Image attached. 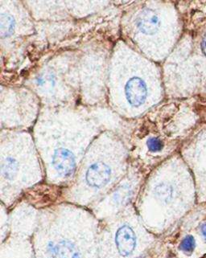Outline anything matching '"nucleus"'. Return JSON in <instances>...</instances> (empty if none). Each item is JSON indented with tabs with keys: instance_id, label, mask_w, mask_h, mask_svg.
Segmentation results:
<instances>
[{
	"instance_id": "4",
	"label": "nucleus",
	"mask_w": 206,
	"mask_h": 258,
	"mask_svg": "<svg viewBox=\"0 0 206 258\" xmlns=\"http://www.w3.org/2000/svg\"><path fill=\"white\" fill-rule=\"evenodd\" d=\"M53 165L54 168L64 176H69L75 170L76 161L74 154L70 150L63 147L58 148L53 156Z\"/></svg>"
},
{
	"instance_id": "7",
	"label": "nucleus",
	"mask_w": 206,
	"mask_h": 258,
	"mask_svg": "<svg viewBox=\"0 0 206 258\" xmlns=\"http://www.w3.org/2000/svg\"><path fill=\"white\" fill-rule=\"evenodd\" d=\"M15 20L9 15L3 14L0 17V35L1 37L5 38L11 36L14 32Z\"/></svg>"
},
{
	"instance_id": "6",
	"label": "nucleus",
	"mask_w": 206,
	"mask_h": 258,
	"mask_svg": "<svg viewBox=\"0 0 206 258\" xmlns=\"http://www.w3.org/2000/svg\"><path fill=\"white\" fill-rule=\"evenodd\" d=\"M161 22L158 16L150 9H145L137 19V27L146 35H153L160 28Z\"/></svg>"
},
{
	"instance_id": "12",
	"label": "nucleus",
	"mask_w": 206,
	"mask_h": 258,
	"mask_svg": "<svg viewBox=\"0 0 206 258\" xmlns=\"http://www.w3.org/2000/svg\"><path fill=\"white\" fill-rule=\"evenodd\" d=\"M130 194H131V190L128 187H122L115 195V202L118 203V204H123L124 201H127L128 199Z\"/></svg>"
},
{
	"instance_id": "10",
	"label": "nucleus",
	"mask_w": 206,
	"mask_h": 258,
	"mask_svg": "<svg viewBox=\"0 0 206 258\" xmlns=\"http://www.w3.org/2000/svg\"><path fill=\"white\" fill-rule=\"evenodd\" d=\"M180 248L185 252H191L195 248V240L192 236H187L180 244Z\"/></svg>"
},
{
	"instance_id": "2",
	"label": "nucleus",
	"mask_w": 206,
	"mask_h": 258,
	"mask_svg": "<svg viewBox=\"0 0 206 258\" xmlns=\"http://www.w3.org/2000/svg\"><path fill=\"white\" fill-rule=\"evenodd\" d=\"M115 244L122 256H130L136 246V236L132 228L127 225L118 228L115 234Z\"/></svg>"
},
{
	"instance_id": "13",
	"label": "nucleus",
	"mask_w": 206,
	"mask_h": 258,
	"mask_svg": "<svg viewBox=\"0 0 206 258\" xmlns=\"http://www.w3.org/2000/svg\"><path fill=\"white\" fill-rule=\"evenodd\" d=\"M200 46H201L202 53L206 56V34L204 35V38H203L202 42H201Z\"/></svg>"
},
{
	"instance_id": "3",
	"label": "nucleus",
	"mask_w": 206,
	"mask_h": 258,
	"mask_svg": "<svg viewBox=\"0 0 206 258\" xmlns=\"http://www.w3.org/2000/svg\"><path fill=\"white\" fill-rule=\"evenodd\" d=\"M111 170L108 165L98 162L88 168L85 175L86 183L92 187H101L109 183Z\"/></svg>"
},
{
	"instance_id": "5",
	"label": "nucleus",
	"mask_w": 206,
	"mask_h": 258,
	"mask_svg": "<svg viewBox=\"0 0 206 258\" xmlns=\"http://www.w3.org/2000/svg\"><path fill=\"white\" fill-rule=\"evenodd\" d=\"M49 258H81L77 247L69 240H61L58 243L50 242L48 246Z\"/></svg>"
},
{
	"instance_id": "14",
	"label": "nucleus",
	"mask_w": 206,
	"mask_h": 258,
	"mask_svg": "<svg viewBox=\"0 0 206 258\" xmlns=\"http://www.w3.org/2000/svg\"><path fill=\"white\" fill-rule=\"evenodd\" d=\"M201 232H202V234L204 235L206 239V223L203 224L202 226H201Z\"/></svg>"
},
{
	"instance_id": "8",
	"label": "nucleus",
	"mask_w": 206,
	"mask_h": 258,
	"mask_svg": "<svg viewBox=\"0 0 206 258\" xmlns=\"http://www.w3.org/2000/svg\"><path fill=\"white\" fill-rule=\"evenodd\" d=\"M154 192L160 201L167 202L173 197V190L170 185L163 183L156 186Z\"/></svg>"
},
{
	"instance_id": "1",
	"label": "nucleus",
	"mask_w": 206,
	"mask_h": 258,
	"mask_svg": "<svg viewBox=\"0 0 206 258\" xmlns=\"http://www.w3.org/2000/svg\"><path fill=\"white\" fill-rule=\"evenodd\" d=\"M125 94L127 101L131 106L139 107L147 99V85L139 77L131 78L126 84Z\"/></svg>"
},
{
	"instance_id": "9",
	"label": "nucleus",
	"mask_w": 206,
	"mask_h": 258,
	"mask_svg": "<svg viewBox=\"0 0 206 258\" xmlns=\"http://www.w3.org/2000/svg\"><path fill=\"white\" fill-rule=\"evenodd\" d=\"M17 171V163L15 159L12 158H8L6 162L3 165V172H4V176L7 179H12Z\"/></svg>"
},
{
	"instance_id": "11",
	"label": "nucleus",
	"mask_w": 206,
	"mask_h": 258,
	"mask_svg": "<svg viewBox=\"0 0 206 258\" xmlns=\"http://www.w3.org/2000/svg\"><path fill=\"white\" fill-rule=\"evenodd\" d=\"M147 145L149 151H151V152H159L164 147V144H163L161 140L157 139V138H150L147 140Z\"/></svg>"
}]
</instances>
